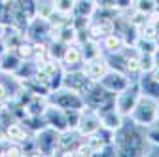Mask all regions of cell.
I'll return each mask as SVG.
<instances>
[{
	"label": "cell",
	"mask_w": 159,
	"mask_h": 157,
	"mask_svg": "<svg viewBox=\"0 0 159 157\" xmlns=\"http://www.w3.org/2000/svg\"><path fill=\"white\" fill-rule=\"evenodd\" d=\"M59 138H57V132L53 129H42L38 132V140H36V146H38V151H42V153H51L57 146Z\"/></svg>",
	"instance_id": "6da1fadb"
},
{
	"label": "cell",
	"mask_w": 159,
	"mask_h": 157,
	"mask_svg": "<svg viewBox=\"0 0 159 157\" xmlns=\"http://www.w3.org/2000/svg\"><path fill=\"white\" fill-rule=\"evenodd\" d=\"M19 65H21V59L17 57V53L4 51V57L0 59V70H4V72H17Z\"/></svg>",
	"instance_id": "7a4b0ae2"
},
{
	"label": "cell",
	"mask_w": 159,
	"mask_h": 157,
	"mask_svg": "<svg viewBox=\"0 0 159 157\" xmlns=\"http://www.w3.org/2000/svg\"><path fill=\"white\" fill-rule=\"evenodd\" d=\"M6 136L10 138V142H25L27 140V131L19 123H10V125H6Z\"/></svg>",
	"instance_id": "3957f363"
},
{
	"label": "cell",
	"mask_w": 159,
	"mask_h": 157,
	"mask_svg": "<svg viewBox=\"0 0 159 157\" xmlns=\"http://www.w3.org/2000/svg\"><path fill=\"white\" fill-rule=\"evenodd\" d=\"M57 106L59 108H80V101L76 99V91H70V93H59L57 96Z\"/></svg>",
	"instance_id": "277c9868"
},
{
	"label": "cell",
	"mask_w": 159,
	"mask_h": 157,
	"mask_svg": "<svg viewBox=\"0 0 159 157\" xmlns=\"http://www.w3.org/2000/svg\"><path fill=\"white\" fill-rule=\"evenodd\" d=\"M65 83L70 87V91H82V89H85V83H87V80L82 76V74H72V76H66V80H65Z\"/></svg>",
	"instance_id": "5b68a950"
},
{
	"label": "cell",
	"mask_w": 159,
	"mask_h": 157,
	"mask_svg": "<svg viewBox=\"0 0 159 157\" xmlns=\"http://www.w3.org/2000/svg\"><path fill=\"white\" fill-rule=\"evenodd\" d=\"M153 114H155V108H153V104L148 101L146 104H140V106H138L136 117H138L140 121H150L152 117H153Z\"/></svg>",
	"instance_id": "8992f818"
},
{
	"label": "cell",
	"mask_w": 159,
	"mask_h": 157,
	"mask_svg": "<svg viewBox=\"0 0 159 157\" xmlns=\"http://www.w3.org/2000/svg\"><path fill=\"white\" fill-rule=\"evenodd\" d=\"M104 72H106V66H104V63H101V61L89 63V68H87V76H89V78L97 80V78L104 76Z\"/></svg>",
	"instance_id": "52a82bcc"
},
{
	"label": "cell",
	"mask_w": 159,
	"mask_h": 157,
	"mask_svg": "<svg viewBox=\"0 0 159 157\" xmlns=\"http://www.w3.org/2000/svg\"><path fill=\"white\" fill-rule=\"evenodd\" d=\"M74 0H55L53 2V10L59 13H70V10L74 8Z\"/></svg>",
	"instance_id": "ba28073f"
},
{
	"label": "cell",
	"mask_w": 159,
	"mask_h": 157,
	"mask_svg": "<svg viewBox=\"0 0 159 157\" xmlns=\"http://www.w3.org/2000/svg\"><path fill=\"white\" fill-rule=\"evenodd\" d=\"M15 51H17V57L19 59H29V57H32V46L30 44H19L17 47H15Z\"/></svg>",
	"instance_id": "9c48e42d"
},
{
	"label": "cell",
	"mask_w": 159,
	"mask_h": 157,
	"mask_svg": "<svg viewBox=\"0 0 159 157\" xmlns=\"http://www.w3.org/2000/svg\"><path fill=\"white\" fill-rule=\"evenodd\" d=\"M78 61H80V51H78L76 47H68V49L65 51V63L76 65Z\"/></svg>",
	"instance_id": "30bf717a"
},
{
	"label": "cell",
	"mask_w": 159,
	"mask_h": 157,
	"mask_svg": "<svg viewBox=\"0 0 159 157\" xmlns=\"http://www.w3.org/2000/svg\"><path fill=\"white\" fill-rule=\"evenodd\" d=\"M98 127V123L95 121V119H87V121H84V125H82V132H91V131H95Z\"/></svg>",
	"instance_id": "8fae6325"
},
{
	"label": "cell",
	"mask_w": 159,
	"mask_h": 157,
	"mask_svg": "<svg viewBox=\"0 0 159 157\" xmlns=\"http://www.w3.org/2000/svg\"><path fill=\"white\" fill-rule=\"evenodd\" d=\"M153 0H140V4H138V8H140V11H152L153 10Z\"/></svg>",
	"instance_id": "7c38bea8"
},
{
	"label": "cell",
	"mask_w": 159,
	"mask_h": 157,
	"mask_svg": "<svg viewBox=\"0 0 159 157\" xmlns=\"http://www.w3.org/2000/svg\"><path fill=\"white\" fill-rule=\"evenodd\" d=\"M61 32H63V34L59 36V38H61L63 42H70V40H74V36H76L72 29H65V30H61Z\"/></svg>",
	"instance_id": "4fadbf2b"
},
{
	"label": "cell",
	"mask_w": 159,
	"mask_h": 157,
	"mask_svg": "<svg viewBox=\"0 0 159 157\" xmlns=\"http://www.w3.org/2000/svg\"><path fill=\"white\" fill-rule=\"evenodd\" d=\"M104 121H106L108 127H117V125H119V117H117L116 114H110V115L104 117Z\"/></svg>",
	"instance_id": "5bb4252c"
},
{
	"label": "cell",
	"mask_w": 159,
	"mask_h": 157,
	"mask_svg": "<svg viewBox=\"0 0 159 157\" xmlns=\"http://www.w3.org/2000/svg\"><path fill=\"white\" fill-rule=\"evenodd\" d=\"M106 47H108V49H117V47H119V38L108 36V38H106Z\"/></svg>",
	"instance_id": "9a60e30c"
},
{
	"label": "cell",
	"mask_w": 159,
	"mask_h": 157,
	"mask_svg": "<svg viewBox=\"0 0 159 157\" xmlns=\"http://www.w3.org/2000/svg\"><path fill=\"white\" fill-rule=\"evenodd\" d=\"M10 99V91L4 83H0V102H6Z\"/></svg>",
	"instance_id": "2e32d148"
},
{
	"label": "cell",
	"mask_w": 159,
	"mask_h": 157,
	"mask_svg": "<svg viewBox=\"0 0 159 157\" xmlns=\"http://www.w3.org/2000/svg\"><path fill=\"white\" fill-rule=\"evenodd\" d=\"M89 144H91V150L93 151H98L102 148V140H98L97 136H91V140H89Z\"/></svg>",
	"instance_id": "e0dca14e"
},
{
	"label": "cell",
	"mask_w": 159,
	"mask_h": 157,
	"mask_svg": "<svg viewBox=\"0 0 159 157\" xmlns=\"http://www.w3.org/2000/svg\"><path fill=\"white\" fill-rule=\"evenodd\" d=\"M140 68H144V70H150L152 68V59L150 57H142V65H140Z\"/></svg>",
	"instance_id": "ac0fdd59"
},
{
	"label": "cell",
	"mask_w": 159,
	"mask_h": 157,
	"mask_svg": "<svg viewBox=\"0 0 159 157\" xmlns=\"http://www.w3.org/2000/svg\"><path fill=\"white\" fill-rule=\"evenodd\" d=\"M152 138H153L155 142H159V131H157V132H152Z\"/></svg>",
	"instance_id": "d6986e66"
},
{
	"label": "cell",
	"mask_w": 159,
	"mask_h": 157,
	"mask_svg": "<svg viewBox=\"0 0 159 157\" xmlns=\"http://www.w3.org/2000/svg\"><path fill=\"white\" fill-rule=\"evenodd\" d=\"M117 2L121 4V6H125V4H129V0H117Z\"/></svg>",
	"instance_id": "ffe728a7"
},
{
	"label": "cell",
	"mask_w": 159,
	"mask_h": 157,
	"mask_svg": "<svg viewBox=\"0 0 159 157\" xmlns=\"http://www.w3.org/2000/svg\"><path fill=\"white\" fill-rule=\"evenodd\" d=\"M155 80H157V82H159V70H157V74H155Z\"/></svg>",
	"instance_id": "44dd1931"
}]
</instances>
